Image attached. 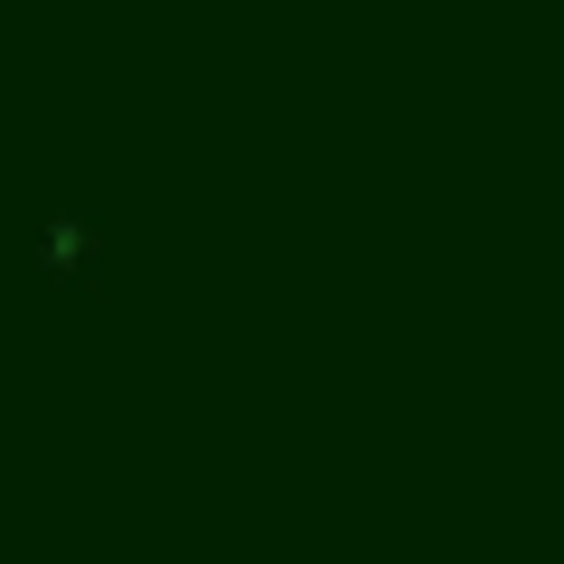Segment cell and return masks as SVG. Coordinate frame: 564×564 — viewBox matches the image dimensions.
<instances>
[{
  "instance_id": "cell-1",
  "label": "cell",
  "mask_w": 564,
  "mask_h": 564,
  "mask_svg": "<svg viewBox=\"0 0 564 564\" xmlns=\"http://www.w3.org/2000/svg\"><path fill=\"white\" fill-rule=\"evenodd\" d=\"M20 254H29V273L47 282V292H66V302H76V292H95V236H85V207L76 198H47L39 217L20 226Z\"/></svg>"
}]
</instances>
